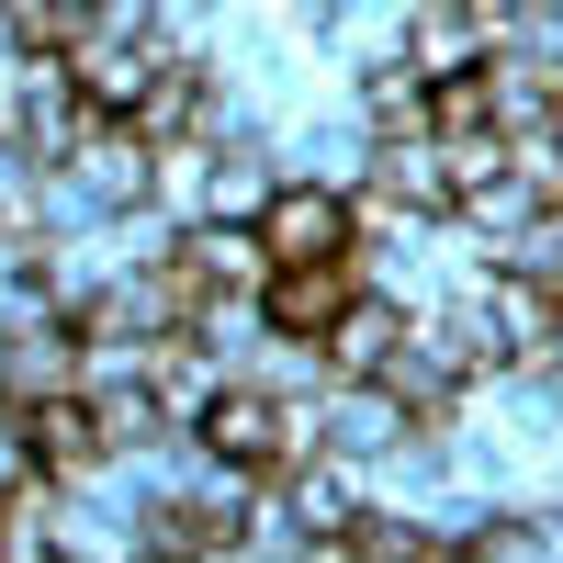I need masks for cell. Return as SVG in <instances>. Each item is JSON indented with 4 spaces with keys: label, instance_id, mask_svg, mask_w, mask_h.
<instances>
[{
    "label": "cell",
    "instance_id": "277c9868",
    "mask_svg": "<svg viewBox=\"0 0 563 563\" xmlns=\"http://www.w3.org/2000/svg\"><path fill=\"white\" fill-rule=\"evenodd\" d=\"M395 350H406V305L395 294H350L339 316H327V339H316V361L339 372V384H372Z\"/></svg>",
    "mask_w": 563,
    "mask_h": 563
},
{
    "label": "cell",
    "instance_id": "8992f818",
    "mask_svg": "<svg viewBox=\"0 0 563 563\" xmlns=\"http://www.w3.org/2000/svg\"><path fill=\"white\" fill-rule=\"evenodd\" d=\"M316 429H327V451H384V440H406V406L384 384H350L339 406H316Z\"/></svg>",
    "mask_w": 563,
    "mask_h": 563
},
{
    "label": "cell",
    "instance_id": "7a4b0ae2",
    "mask_svg": "<svg viewBox=\"0 0 563 563\" xmlns=\"http://www.w3.org/2000/svg\"><path fill=\"white\" fill-rule=\"evenodd\" d=\"M192 440L225 462V474H282V395H260V384H214V395L192 406Z\"/></svg>",
    "mask_w": 563,
    "mask_h": 563
},
{
    "label": "cell",
    "instance_id": "52a82bcc",
    "mask_svg": "<svg viewBox=\"0 0 563 563\" xmlns=\"http://www.w3.org/2000/svg\"><path fill=\"white\" fill-rule=\"evenodd\" d=\"M361 124H372V135H429V79H417L406 57L372 68V79H361Z\"/></svg>",
    "mask_w": 563,
    "mask_h": 563
},
{
    "label": "cell",
    "instance_id": "5b68a950",
    "mask_svg": "<svg viewBox=\"0 0 563 563\" xmlns=\"http://www.w3.org/2000/svg\"><path fill=\"white\" fill-rule=\"evenodd\" d=\"M372 214H451L440 135H384V147H372Z\"/></svg>",
    "mask_w": 563,
    "mask_h": 563
},
{
    "label": "cell",
    "instance_id": "6da1fadb",
    "mask_svg": "<svg viewBox=\"0 0 563 563\" xmlns=\"http://www.w3.org/2000/svg\"><path fill=\"white\" fill-rule=\"evenodd\" d=\"M260 260H350V192H327V180H271L260 192Z\"/></svg>",
    "mask_w": 563,
    "mask_h": 563
},
{
    "label": "cell",
    "instance_id": "ba28073f",
    "mask_svg": "<svg viewBox=\"0 0 563 563\" xmlns=\"http://www.w3.org/2000/svg\"><path fill=\"white\" fill-rule=\"evenodd\" d=\"M305 563H361V541L350 530H305Z\"/></svg>",
    "mask_w": 563,
    "mask_h": 563
},
{
    "label": "cell",
    "instance_id": "9c48e42d",
    "mask_svg": "<svg viewBox=\"0 0 563 563\" xmlns=\"http://www.w3.org/2000/svg\"><path fill=\"white\" fill-rule=\"evenodd\" d=\"M541 124H552V147H563V90H552V113H541Z\"/></svg>",
    "mask_w": 563,
    "mask_h": 563
},
{
    "label": "cell",
    "instance_id": "3957f363",
    "mask_svg": "<svg viewBox=\"0 0 563 563\" xmlns=\"http://www.w3.org/2000/svg\"><path fill=\"white\" fill-rule=\"evenodd\" d=\"M350 294H361L350 260H271V271H260V316H271V339H305V350L327 339V316H339Z\"/></svg>",
    "mask_w": 563,
    "mask_h": 563
}]
</instances>
